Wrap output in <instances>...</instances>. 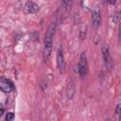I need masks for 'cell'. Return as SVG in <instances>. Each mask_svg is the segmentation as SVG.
Segmentation results:
<instances>
[{"label": "cell", "instance_id": "cell-1", "mask_svg": "<svg viewBox=\"0 0 121 121\" xmlns=\"http://www.w3.org/2000/svg\"><path fill=\"white\" fill-rule=\"evenodd\" d=\"M56 28H57V23L56 22H51L50 25L47 27L46 32H45L44 41H43L44 47H43V54L44 61H48V60L51 56L52 45H53V38L55 36Z\"/></svg>", "mask_w": 121, "mask_h": 121}, {"label": "cell", "instance_id": "cell-2", "mask_svg": "<svg viewBox=\"0 0 121 121\" xmlns=\"http://www.w3.org/2000/svg\"><path fill=\"white\" fill-rule=\"evenodd\" d=\"M101 53H102V58L104 64L107 68L108 71H112L113 69V60L110 53V48L108 44H104L101 47Z\"/></svg>", "mask_w": 121, "mask_h": 121}, {"label": "cell", "instance_id": "cell-3", "mask_svg": "<svg viewBox=\"0 0 121 121\" xmlns=\"http://www.w3.org/2000/svg\"><path fill=\"white\" fill-rule=\"evenodd\" d=\"M78 70L79 77L81 78H85V76L88 73V60H87V56H86L85 52H81V54L79 55Z\"/></svg>", "mask_w": 121, "mask_h": 121}, {"label": "cell", "instance_id": "cell-4", "mask_svg": "<svg viewBox=\"0 0 121 121\" xmlns=\"http://www.w3.org/2000/svg\"><path fill=\"white\" fill-rule=\"evenodd\" d=\"M56 60H57V67L60 71V73H63L65 70V60H64V54L61 44H59L56 54Z\"/></svg>", "mask_w": 121, "mask_h": 121}, {"label": "cell", "instance_id": "cell-5", "mask_svg": "<svg viewBox=\"0 0 121 121\" xmlns=\"http://www.w3.org/2000/svg\"><path fill=\"white\" fill-rule=\"evenodd\" d=\"M0 89L3 93L9 94V93H11L15 90V85L10 79L2 78L1 81H0Z\"/></svg>", "mask_w": 121, "mask_h": 121}, {"label": "cell", "instance_id": "cell-6", "mask_svg": "<svg viewBox=\"0 0 121 121\" xmlns=\"http://www.w3.org/2000/svg\"><path fill=\"white\" fill-rule=\"evenodd\" d=\"M92 24L95 28H98L101 24V12L97 7L94 8L92 10Z\"/></svg>", "mask_w": 121, "mask_h": 121}, {"label": "cell", "instance_id": "cell-7", "mask_svg": "<svg viewBox=\"0 0 121 121\" xmlns=\"http://www.w3.org/2000/svg\"><path fill=\"white\" fill-rule=\"evenodd\" d=\"M25 9L26 10L27 13H31V14H35L40 10V7L38 4H36L33 1H28L26 3L25 5Z\"/></svg>", "mask_w": 121, "mask_h": 121}, {"label": "cell", "instance_id": "cell-8", "mask_svg": "<svg viewBox=\"0 0 121 121\" xmlns=\"http://www.w3.org/2000/svg\"><path fill=\"white\" fill-rule=\"evenodd\" d=\"M75 91H76V86H75V82L73 79H70V81L67 84V88H66V95L68 97V99H72L75 95Z\"/></svg>", "mask_w": 121, "mask_h": 121}, {"label": "cell", "instance_id": "cell-9", "mask_svg": "<svg viewBox=\"0 0 121 121\" xmlns=\"http://www.w3.org/2000/svg\"><path fill=\"white\" fill-rule=\"evenodd\" d=\"M86 34H87V26L84 23H81L79 24L78 26V37H79V40L82 41L86 38Z\"/></svg>", "mask_w": 121, "mask_h": 121}, {"label": "cell", "instance_id": "cell-10", "mask_svg": "<svg viewBox=\"0 0 121 121\" xmlns=\"http://www.w3.org/2000/svg\"><path fill=\"white\" fill-rule=\"evenodd\" d=\"M121 20V11L120 10H115L112 13V21L113 24H118Z\"/></svg>", "mask_w": 121, "mask_h": 121}, {"label": "cell", "instance_id": "cell-11", "mask_svg": "<svg viewBox=\"0 0 121 121\" xmlns=\"http://www.w3.org/2000/svg\"><path fill=\"white\" fill-rule=\"evenodd\" d=\"M14 118H15V113L12 112H8L7 114H6L5 120L6 121H13Z\"/></svg>", "mask_w": 121, "mask_h": 121}, {"label": "cell", "instance_id": "cell-12", "mask_svg": "<svg viewBox=\"0 0 121 121\" xmlns=\"http://www.w3.org/2000/svg\"><path fill=\"white\" fill-rule=\"evenodd\" d=\"M115 113L117 116L118 121H121V104H118L116 109H115Z\"/></svg>", "mask_w": 121, "mask_h": 121}, {"label": "cell", "instance_id": "cell-13", "mask_svg": "<svg viewBox=\"0 0 121 121\" xmlns=\"http://www.w3.org/2000/svg\"><path fill=\"white\" fill-rule=\"evenodd\" d=\"M118 40L121 43V23L119 24V27H118Z\"/></svg>", "mask_w": 121, "mask_h": 121}, {"label": "cell", "instance_id": "cell-14", "mask_svg": "<svg viewBox=\"0 0 121 121\" xmlns=\"http://www.w3.org/2000/svg\"><path fill=\"white\" fill-rule=\"evenodd\" d=\"M107 3H109V4H111V5H114V4L116 3V1H107Z\"/></svg>", "mask_w": 121, "mask_h": 121}, {"label": "cell", "instance_id": "cell-15", "mask_svg": "<svg viewBox=\"0 0 121 121\" xmlns=\"http://www.w3.org/2000/svg\"><path fill=\"white\" fill-rule=\"evenodd\" d=\"M3 113H4V107H3V106H1V113H0V114L2 115Z\"/></svg>", "mask_w": 121, "mask_h": 121}, {"label": "cell", "instance_id": "cell-16", "mask_svg": "<svg viewBox=\"0 0 121 121\" xmlns=\"http://www.w3.org/2000/svg\"><path fill=\"white\" fill-rule=\"evenodd\" d=\"M105 121H112V119H111V118H106Z\"/></svg>", "mask_w": 121, "mask_h": 121}]
</instances>
